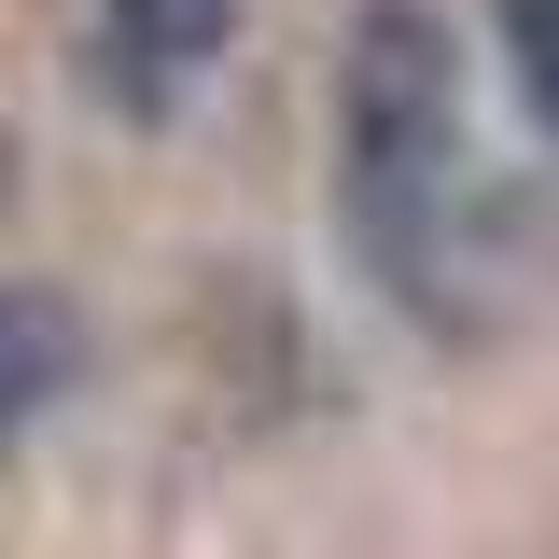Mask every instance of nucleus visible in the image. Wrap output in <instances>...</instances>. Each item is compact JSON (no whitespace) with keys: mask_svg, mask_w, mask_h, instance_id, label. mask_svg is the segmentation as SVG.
Segmentation results:
<instances>
[{"mask_svg":"<svg viewBox=\"0 0 559 559\" xmlns=\"http://www.w3.org/2000/svg\"><path fill=\"white\" fill-rule=\"evenodd\" d=\"M224 28H238V0H112V14H98L112 98H127V112H168V98L224 57Z\"/></svg>","mask_w":559,"mask_h":559,"instance_id":"f03ea898","label":"nucleus"},{"mask_svg":"<svg viewBox=\"0 0 559 559\" xmlns=\"http://www.w3.org/2000/svg\"><path fill=\"white\" fill-rule=\"evenodd\" d=\"M503 43H518V84H532V112L559 127V0H503Z\"/></svg>","mask_w":559,"mask_h":559,"instance_id":"20e7f679","label":"nucleus"},{"mask_svg":"<svg viewBox=\"0 0 559 559\" xmlns=\"http://www.w3.org/2000/svg\"><path fill=\"white\" fill-rule=\"evenodd\" d=\"M448 197H462V57L419 0H364L336 70V224L378 294L448 280Z\"/></svg>","mask_w":559,"mask_h":559,"instance_id":"f257e3e1","label":"nucleus"},{"mask_svg":"<svg viewBox=\"0 0 559 559\" xmlns=\"http://www.w3.org/2000/svg\"><path fill=\"white\" fill-rule=\"evenodd\" d=\"M70 378H84V322H70V294H43V280H0V448L57 406Z\"/></svg>","mask_w":559,"mask_h":559,"instance_id":"7ed1b4c3","label":"nucleus"}]
</instances>
